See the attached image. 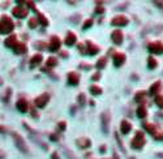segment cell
Returning <instances> with one entry per match:
<instances>
[{
    "label": "cell",
    "mask_w": 163,
    "mask_h": 159,
    "mask_svg": "<svg viewBox=\"0 0 163 159\" xmlns=\"http://www.w3.org/2000/svg\"><path fill=\"white\" fill-rule=\"evenodd\" d=\"M13 28H14V25H13V22H12L11 18L7 17V16H3L1 20H0V34L12 33Z\"/></svg>",
    "instance_id": "cell-1"
},
{
    "label": "cell",
    "mask_w": 163,
    "mask_h": 159,
    "mask_svg": "<svg viewBox=\"0 0 163 159\" xmlns=\"http://www.w3.org/2000/svg\"><path fill=\"white\" fill-rule=\"evenodd\" d=\"M145 143V137H144V133L142 132H137L136 133V137L132 140V147L134 149H141Z\"/></svg>",
    "instance_id": "cell-2"
},
{
    "label": "cell",
    "mask_w": 163,
    "mask_h": 159,
    "mask_svg": "<svg viewBox=\"0 0 163 159\" xmlns=\"http://www.w3.org/2000/svg\"><path fill=\"white\" fill-rule=\"evenodd\" d=\"M12 136H13V140H14V142H16L17 147H19L22 153H28V149H26V146H25V141L22 140L21 136L17 134V133H12Z\"/></svg>",
    "instance_id": "cell-3"
},
{
    "label": "cell",
    "mask_w": 163,
    "mask_h": 159,
    "mask_svg": "<svg viewBox=\"0 0 163 159\" xmlns=\"http://www.w3.org/2000/svg\"><path fill=\"white\" fill-rule=\"evenodd\" d=\"M60 44H61V42H60V39H59V36L54 35V36H51L50 44H48V50H50L51 52H56L60 48Z\"/></svg>",
    "instance_id": "cell-4"
},
{
    "label": "cell",
    "mask_w": 163,
    "mask_h": 159,
    "mask_svg": "<svg viewBox=\"0 0 163 159\" xmlns=\"http://www.w3.org/2000/svg\"><path fill=\"white\" fill-rule=\"evenodd\" d=\"M48 100H50V95H48L47 93L42 94V95H39L38 98H35V106L39 107V108H43V107L46 106V104L48 103Z\"/></svg>",
    "instance_id": "cell-5"
},
{
    "label": "cell",
    "mask_w": 163,
    "mask_h": 159,
    "mask_svg": "<svg viewBox=\"0 0 163 159\" xmlns=\"http://www.w3.org/2000/svg\"><path fill=\"white\" fill-rule=\"evenodd\" d=\"M128 18L125 17V16H116V17L112 18V21H111V23H112L113 26H125L128 25Z\"/></svg>",
    "instance_id": "cell-6"
},
{
    "label": "cell",
    "mask_w": 163,
    "mask_h": 159,
    "mask_svg": "<svg viewBox=\"0 0 163 159\" xmlns=\"http://www.w3.org/2000/svg\"><path fill=\"white\" fill-rule=\"evenodd\" d=\"M12 13H13V16L14 17H17V18H25L28 16V13H29V10H28L26 8L16 7L13 10H12Z\"/></svg>",
    "instance_id": "cell-7"
},
{
    "label": "cell",
    "mask_w": 163,
    "mask_h": 159,
    "mask_svg": "<svg viewBox=\"0 0 163 159\" xmlns=\"http://www.w3.org/2000/svg\"><path fill=\"white\" fill-rule=\"evenodd\" d=\"M147 48H149V51L153 52V54H160V52L163 51V44L160 43V42H154V43H150L149 46H147Z\"/></svg>",
    "instance_id": "cell-8"
},
{
    "label": "cell",
    "mask_w": 163,
    "mask_h": 159,
    "mask_svg": "<svg viewBox=\"0 0 163 159\" xmlns=\"http://www.w3.org/2000/svg\"><path fill=\"white\" fill-rule=\"evenodd\" d=\"M124 61H125V55L124 54H121V52H116V54L113 55V64H115V67H120V65H123Z\"/></svg>",
    "instance_id": "cell-9"
},
{
    "label": "cell",
    "mask_w": 163,
    "mask_h": 159,
    "mask_svg": "<svg viewBox=\"0 0 163 159\" xmlns=\"http://www.w3.org/2000/svg\"><path fill=\"white\" fill-rule=\"evenodd\" d=\"M111 38H112V41H113V43H116V44H120L121 42H123V33H121V30H115V31H112V34H111Z\"/></svg>",
    "instance_id": "cell-10"
},
{
    "label": "cell",
    "mask_w": 163,
    "mask_h": 159,
    "mask_svg": "<svg viewBox=\"0 0 163 159\" xmlns=\"http://www.w3.org/2000/svg\"><path fill=\"white\" fill-rule=\"evenodd\" d=\"M16 107L20 112L24 114V112H28V109H29V103H28L25 99H20V100L16 103Z\"/></svg>",
    "instance_id": "cell-11"
},
{
    "label": "cell",
    "mask_w": 163,
    "mask_h": 159,
    "mask_svg": "<svg viewBox=\"0 0 163 159\" xmlns=\"http://www.w3.org/2000/svg\"><path fill=\"white\" fill-rule=\"evenodd\" d=\"M4 44H6L7 47H9V48H14V47L19 44V42H17V36L16 35H11L9 38L6 39Z\"/></svg>",
    "instance_id": "cell-12"
},
{
    "label": "cell",
    "mask_w": 163,
    "mask_h": 159,
    "mask_svg": "<svg viewBox=\"0 0 163 159\" xmlns=\"http://www.w3.org/2000/svg\"><path fill=\"white\" fill-rule=\"evenodd\" d=\"M131 129H132V124H129L127 120H123V121H121V124H120L121 133H123V134H128V133L131 132Z\"/></svg>",
    "instance_id": "cell-13"
},
{
    "label": "cell",
    "mask_w": 163,
    "mask_h": 159,
    "mask_svg": "<svg viewBox=\"0 0 163 159\" xmlns=\"http://www.w3.org/2000/svg\"><path fill=\"white\" fill-rule=\"evenodd\" d=\"M78 81H80V77L76 72H71L68 74V83H71V85H77Z\"/></svg>",
    "instance_id": "cell-14"
},
{
    "label": "cell",
    "mask_w": 163,
    "mask_h": 159,
    "mask_svg": "<svg viewBox=\"0 0 163 159\" xmlns=\"http://www.w3.org/2000/svg\"><path fill=\"white\" fill-rule=\"evenodd\" d=\"M76 41H77V38H76V35H74L73 33L67 34V36H65V44L67 46H73V44L76 43Z\"/></svg>",
    "instance_id": "cell-15"
},
{
    "label": "cell",
    "mask_w": 163,
    "mask_h": 159,
    "mask_svg": "<svg viewBox=\"0 0 163 159\" xmlns=\"http://www.w3.org/2000/svg\"><path fill=\"white\" fill-rule=\"evenodd\" d=\"M86 46H87L86 54H89V55H95L98 51H99V48H98L97 46H94L93 43H90V42H86Z\"/></svg>",
    "instance_id": "cell-16"
},
{
    "label": "cell",
    "mask_w": 163,
    "mask_h": 159,
    "mask_svg": "<svg viewBox=\"0 0 163 159\" xmlns=\"http://www.w3.org/2000/svg\"><path fill=\"white\" fill-rule=\"evenodd\" d=\"M77 145L82 149H86L91 145V142H90L89 138H78V140H77Z\"/></svg>",
    "instance_id": "cell-17"
},
{
    "label": "cell",
    "mask_w": 163,
    "mask_h": 159,
    "mask_svg": "<svg viewBox=\"0 0 163 159\" xmlns=\"http://www.w3.org/2000/svg\"><path fill=\"white\" fill-rule=\"evenodd\" d=\"M42 55L41 54H37V55H34V56L32 57V60H30V65L32 67H35V65H39L41 64V61H42Z\"/></svg>",
    "instance_id": "cell-18"
},
{
    "label": "cell",
    "mask_w": 163,
    "mask_h": 159,
    "mask_svg": "<svg viewBox=\"0 0 163 159\" xmlns=\"http://www.w3.org/2000/svg\"><path fill=\"white\" fill-rule=\"evenodd\" d=\"M160 82L159 81H157V82H154L151 85V87H150V94H157V93H159V90H160Z\"/></svg>",
    "instance_id": "cell-19"
},
{
    "label": "cell",
    "mask_w": 163,
    "mask_h": 159,
    "mask_svg": "<svg viewBox=\"0 0 163 159\" xmlns=\"http://www.w3.org/2000/svg\"><path fill=\"white\" fill-rule=\"evenodd\" d=\"M102 121H103V130L105 132H107V125H108V121H110V116H108L107 112H105V114L102 115Z\"/></svg>",
    "instance_id": "cell-20"
},
{
    "label": "cell",
    "mask_w": 163,
    "mask_h": 159,
    "mask_svg": "<svg viewBox=\"0 0 163 159\" xmlns=\"http://www.w3.org/2000/svg\"><path fill=\"white\" fill-rule=\"evenodd\" d=\"M146 108H145L144 106H140L138 108H137V116L140 117V119H144V117H146Z\"/></svg>",
    "instance_id": "cell-21"
},
{
    "label": "cell",
    "mask_w": 163,
    "mask_h": 159,
    "mask_svg": "<svg viewBox=\"0 0 163 159\" xmlns=\"http://www.w3.org/2000/svg\"><path fill=\"white\" fill-rule=\"evenodd\" d=\"M13 50H14V52H16V54H24V52L26 51V46H25L24 43H19Z\"/></svg>",
    "instance_id": "cell-22"
},
{
    "label": "cell",
    "mask_w": 163,
    "mask_h": 159,
    "mask_svg": "<svg viewBox=\"0 0 163 159\" xmlns=\"http://www.w3.org/2000/svg\"><path fill=\"white\" fill-rule=\"evenodd\" d=\"M157 65H158L157 60L153 56H150L149 59H147V67H149V69H154V68H157Z\"/></svg>",
    "instance_id": "cell-23"
},
{
    "label": "cell",
    "mask_w": 163,
    "mask_h": 159,
    "mask_svg": "<svg viewBox=\"0 0 163 159\" xmlns=\"http://www.w3.org/2000/svg\"><path fill=\"white\" fill-rule=\"evenodd\" d=\"M144 128L147 130L149 133H151V134L155 136V127L153 124H150V123H144Z\"/></svg>",
    "instance_id": "cell-24"
},
{
    "label": "cell",
    "mask_w": 163,
    "mask_h": 159,
    "mask_svg": "<svg viewBox=\"0 0 163 159\" xmlns=\"http://www.w3.org/2000/svg\"><path fill=\"white\" fill-rule=\"evenodd\" d=\"M90 93L94 94V95H99V94H102V89L97 85H93L90 86Z\"/></svg>",
    "instance_id": "cell-25"
},
{
    "label": "cell",
    "mask_w": 163,
    "mask_h": 159,
    "mask_svg": "<svg viewBox=\"0 0 163 159\" xmlns=\"http://www.w3.org/2000/svg\"><path fill=\"white\" fill-rule=\"evenodd\" d=\"M134 99H136L137 103H142V102H144V99H145V91H138Z\"/></svg>",
    "instance_id": "cell-26"
},
{
    "label": "cell",
    "mask_w": 163,
    "mask_h": 159,
    "mask_svg": "<svg viewBox=\"0 0 163 159\" xmlns=\"http://www.w3.org/2000/svg\"><path fill=\"white\" fill-rule=\"evenodd\" d=\"M106 60H107L106 57H100V59L98 60V63H97V68H98V69H102V68L106 67V63H107Z\"/></svg>",
    "instance_id": "cell-27"
},
{
    "label": "cell",
    "mask_w": 163,
    "mask_h": 159,
    "mask_svg": "<svg viewBox=\"0 0 163 159\" xmlns=\"http://www.w3.org/2000/svg\"><path fill=\"white\" fill-rule=\"evenodd\" d=\"M37 20H38V22H41L43 26H46V25H47V23H48L47 18H46L43 14H41V13H38V18H37Z\"/></svg>",
    "instance_id": "cell-28"
},
{
    "label": "cell",
    "mask_w": 163,
    "mask_h": 159,
    "mask_svg": "<svg viewBox=\"0 0 163 159\" xmlns=\"http://www.w3.org/2000/svg\"><path fill=\"white\" fill-rule=\"evenodd\" d=\"M58 64V59L56 57H48L47 59V67H55Z\"/></svg>",
    "instance_id": "cell-29"
},
{
    "label": "cell",
    "mask_w": 163,
    "mask_h": 159,
    "mask_svg": "<svg viewBox=\"0 0 163 159\" xmlns=\"http://www.w3.org/2000/svg\"><path fill=\"white\" fill-rule=\"evenodd\" d=\"M155 103H157L158 107L163 108V96H162V95H158L157 98H155Z\"/></svg>",
    "instance_id": "cell-30"
},
{
    "label": "cell",
    "mask_w": 163,
    "mask_h": 159,
    "mask_svg": "<svg viewBox=\"0 0 163 159\" xmlns=\"http://www.w3.org/2000/svg\"><path fill=\"white\" fill-rule=\"evenodd\" d=\"M37 25H38V20H37V18H35V17L30 18V20H29V26H30V28L34 29Z\"/></svg>",
    "instance_id": "cell-31"
},
{
    "label": "cell",
    "mask_w": 163,
    "mask_h": 159,
    "mask_svg": "<svg viewBox=\"0 0 163 159\" xmlns=\"http://www.w3.org/2000/svg\"><path fill=\"white\" fill-rule=\"evenodd\" d=\"M91 25H93V20H91V18H90V20H86V22H85V25H84V30L91 28Z\"/></svg>",
    "instance_id": "cell-32"
},
{
    "label": "cell",
    "mask_w": 163,
    "mask_h": 159,
    "mask_svg": "<svg viewBox=\"0 0 163 159\" xmlns=\"http://www.w3.org/2000/svg\"><path fill=\"white\" fill-rule=\"evenodd\" d=\"M58 127H59V129H60V130H64V129H65V123H64V121H60Z\"/></svg>",
    "instance_id": "cell-33"
},
{
    "label": "cell",
    "mask_w": 163,
    "mask_h": 159,
    "mask_svg": "<svg viewBox=\"0 0 163 159\" xmlns=\"http://www.w3.org/2000/svg\"><path fill=\"white\" fill-rule=\"evenodd\" d=\"M97 13H102L103 12V8H97V10H95Z\"/></svg>",
    "instance_id": "cell-34"
},
{
    "label": "cell",
    "mask_w": 163,
    "mask_h": 159,
    "mask_svg": "<svg viewBox=\"0 0 163 159\" xmlns=\"http://www.w3.org/2000/svg\"><path fill=\"white\" fill-rule=\"evenodd\" d=\"M113 158H115V159H119V156H118V155H116V154H115V155H113Z\"/></svg>",
    "instance_id": "cell-35"
},
{
    "label": "cell",
    "mask_w": 163,
    "mask_h": 159,
    "mask_svg": "<svg viewBox=\"0 0 163 159\" xmlns=\"http://www.w3.org/2000/svg\"><path fill=\"white\" fill-rule=\"evenodd\" d=\"M0 130H4V128H1V127H0Z\"/></svg>",
    "instance_id": "cell-36"
}]
</instances>
